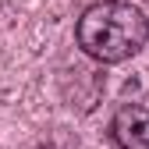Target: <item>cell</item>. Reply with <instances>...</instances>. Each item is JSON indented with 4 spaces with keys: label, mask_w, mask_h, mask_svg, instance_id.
<instances>
[{
    "label": "cell",
    "mask_w": 149,
    "mask_h": 149,
    "mask_svg": "<svg viewBox=\"0 0 149 149\" xmlns=\"http://www.w3.org/2000/svg\"><path fill=\"white\" fill-rule=\"evenodd\" d=\"M110 139L117 149H149V107L124 103L110 117Z\"/></svg>",
    "instance_id": "obj_2"
},
{
    "label": "cell",
    "mask_w": 149,
    "mask_h": 149,
    "mask_svg": "<svg viewBox=\"0 0 149 149\" xmlns=\"http://www.w3.org/2000/svg\"><path fill=\"white\" fill-rule=\"evenodd\" d=\"M74 43L100 64H124L149 46V14L128 0H100L74 22Z\"/></svg>",
    "instance_id": "obj_1"
}]
</instances>
